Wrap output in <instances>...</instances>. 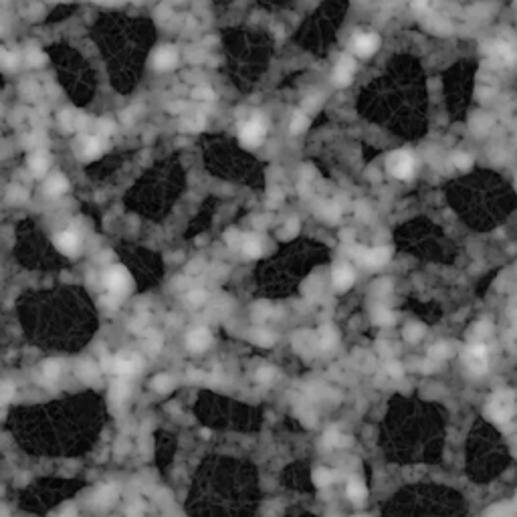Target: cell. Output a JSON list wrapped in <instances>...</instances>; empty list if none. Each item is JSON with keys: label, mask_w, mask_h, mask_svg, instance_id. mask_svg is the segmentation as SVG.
<instances>
[{"label": "cell", "mask_w": 517, "mask_h": 517, "mask_svg": "<svg viewBox=\"0 0 517 517\" xmlns=\"http://www.w3.org/2000/svg\"><path fill=\"white\" fill-rule=\"evenodd\" d=\"M154 388H156L158 392H168V390L172 388V380H170L168 376H158V378L154 380Z\"/></svg>", "instance_id": "25"}, {"label": "cell", "mask_w": 517, "mask_h": 517, "mask_svg": "<svg viewBox=\"0 0 517 517\" xmlns=\"http://www.w3.org/2000/svg\"><path fill=\"white\" fill-rule=\"evenodd\" d=\"M186 342H188V347H190V349H194V351H202V349H206L208 345L212 344V336H210V332H208V330L198 328V330H192V332L188 334Z\"/></svg>", "instance_id": "12"}, {"label": "cell", "mask_w": 517, "mask_h": 517, "mask_svg": "<svg viewBox=\"0 0 517 517\" xmlns=\"http://www.w3.org/2000/svg\"><path fill=\"white\" fill-rule=\"evenodd\" d=\"M467 366L475 374H481V372L487 370V349L481 344L469 347V351H467Z\"/></svg>", "instance_id": "8"}, {"label": "cell", "mask_w": 517, "mask_h": 517, "mask_svg": "<svg viewBox=\"0 0 517 517\" xmlns=\"http://www.w3.org/2000/svg\"><path fill=\"white\" fill-rule=\"evenodd\" d=\"M29 166H31V170L35 174H45L47 172V168H49V158L43 154V152H35L31 158H29Z\"/></svg>", "instance_id": "18"}, {"label": "cell", "mask_w": 517, "mask_h": 517, "mask_svg": "<svg viewBox=\"0 0 517 517\" xmlns=\"http://www.w3.org/2000/svg\"><path fill=\"white\" fill-rule=\"evenodd\" d=\"M55 247L65 255H75L79 249V238L73 230H63L55 236Z\"/></svg>", "instance_id": "11"}, {"label": "cell", "mask_w": 517, "mask_h": 517, "mask_svg": "<svg viewBox=\"0 0 517 517\" xmlns=\"http://www.w3.org/2000/svg\"><path fill=\"white\" fill-rule=\"evenodd\" d=\"M412 6H414L416 10H422V8L428 6V0H412Z\"/></svg>", "instance_id": "33"}, {"label": "cell", "mask_w": 517, "mask_h": 517, "mask_svg": "<svg viewBox=\"0 0 517 517\" xmlns=\"http://www.w3.org/2000/svg\"><path fill=\"white\" fill-rule=\"evenodd\" d=\"M267 135V123L261 115H253L251 119H247L242 125H240V142L247 146V148H255V146H261L263 140Z\"/></svg>", "instance_id": "1"}, {"label": "cell", "mask_w": 517, "mask_h": 517, "mask_svg": "<svg viewBox=\"0 0 517 517\" xmlns=\"http://www.w3.org/2000/svg\"><path fill=\"white\" fill-rule=\"evenodd\" d=\"M349 49L362 59L372 57L380 49V37L376 33H358L351 37Z\"/></svg>", "instance_id": "3"}, {"label": "cell", "mask_w": 517, "mask_h": 517, "mask_svg": "<svg viewBox=\"0 0 517 517\" xmlns=\"http://www.w3.org/2000/svg\"><path fill=\"white\" fill-rule=\"evenodd\" d=\"M101 150H103V146H101L99 138H89L83 146V156L87 160H95L97 156H101Z\"/></svg>", "instance_id": "19"}, {"label": "cell", "mask_w": 517, "mask_h": 517, "mask_svg": "<svg viewBox=\"0 0 517 517\" xmlns=\"http://www.w3.org/2000/svg\"><path fill=\"white\" fill-rule=\"evenodd\" d=\"M489 414L493 416V420L497 422H505L511 418V412H513V400L509 394H497L493 396V400L489 402Z\"/></svg>", "instance_id": "5"}, {"label": "cell", "mask_w": 517, "mask_h": 517, "mask_svg": "<svg viewBox=\"0 0 517 517\" xmlns=\"http://www.w3.org/2000/svg\"><path fill=\"white\" fill-rule=\"evenodd\" d=\"M176 63H178V51L170 45L158 49L156 55H154V67L158 71H170V69H174Z\"/></svg>", "instance_id": "9"}, {"label": "cell", "mask_w": 517, "mask_h": 517, "mask_svg": "<svg viewBox=\"0 0 517 517\" xmlns=\"http://www.w3.org/2000/svg\"><path fill=\"white\" fill-rule=\"evenodd\" d=\"M323 441H325V445H330V447H344L342 443H347V439H344L338 430H330V432L323 437Z\"/></svg>", "instance_id": "22"}, {"label": "cell", "mask_w": 517, "mask_h": 517, "mask_svg": "<svg viewBox=\"0 0 517 517\" xmlns=\"http://www.w3.org/2000/svg\"><path fill=\"white\" fill-rule=\"evenodd\" d=\"M336 340H338V336H336V332L332 330V328H325V330H321V345L323 347H330V345L336 344Z\"/></svg>", "instance_id": "24"}, {"label": "cell", "mask_w": 517, "mask_h": 517, "mask_svg": "<svg viewBox=\"0 0 517 517\" xmlns=\"http://www.w3.org/2000/svg\"><path fill=\"white\" fill-rule=\"evenodd\" d=\"M353 73H356L353 59L345 55V57L340 59V63H338V65H336V69H334V83H336L338 87H345V85H349V83H351V79H353Z\"/></svg>", "instance_id": "7"}, {"label": "cell", "mask_w": 517, "mask_h": 517, "mask_svg": "<svg viewBox=\"0 0 517 517\" xmlns=\"http://www.w3.org/2000/svg\"><path fill=\"white\" fill-rule=\"evenodd\" d=\"M129 285H131V277L123 267H112L105 273V287L114 295H125Z\"/></svg>", "instance_id": "4"}, {"label": "cell", "mask_w": 517, "mask_h": 517, "mask_svg": "<svg viewBox=\"0 0 517 517\" xmlns=\"http://www.w3.org/2000/svg\"><path fill=\"white\" fill-rule=\"evenodd\" d=\"M390 249H386V247H380V249H370V251H364V255L360 257L362 259V263L366 265V267H382V265H386L388 261H390Z\"/></svg>", "instance_id": "10"}, {"label": "cell", "mask_w": 517, "mask_h": 517, "mask_svg": "<svg viewBox=\"0 0 517 517\" xmlns=\"http://www.w3.org/2000/svg\"><path fill=\"white\" fill-rule=\"evenodd\" d=\"M273 376H275V370H261V372H259V378L265 380V382H267L269 378H273Z\"/></svg>", "instance_id": "32"}, {"label": "cell", "mask_w": 517, "mask_h": 517, "mask_svg": "<svg viewBox=\"0 0 517 517\" xmlns=\"http://www.w3.org/2000/svg\"><path fill=\"white\" fill-rule=\"evenodd\" d=\"M114 370L121 376H129V374H135L140 370V360L135 356H123V358H117L114 360Z\"/></svg>", "instance_id": "14"}, {"label": "cell", "mask_w": 517, "mask_h": 517, "mask_svg": "<svg viewBox=\"0 0 517 517\" xmlns=\"http://www.w3.org/2000/svg\"><path fill=\"white\" fill-rule=\"evenodd\" d=\"M386 370H388V372H390V374H394V376H398V374H400V372H402V370H400V366H398V364H396V362H390V364H388V366H386Z\"/></svg>", "instance_id": "31"}, {"label": "cell", "mask_w": 517, "mask_h": 517, "mask_svg": "<svg viewBox=\"0 0 517 517\" xmlns=\"http://www.w3.org/2000/svg\"><path fill=\"white\" fill-rule=\"evenodd\" d=\"M297 229H299L297 221H289V223H287V232H289V234H295V232H297Z\"/></svg>", "instance_id": "35"}, {"label": "cell", "mask_w": 517, "mask_h": 517, "mask_svg": "<svg viewBox=\"0 0 517 517\" xmlns=\"http://www.w3.org/2000/svg\"><path fill=\"white\" fill-rule=\"evenodd\" d=\"M29 61H31V63H33V65H41V63H43V61H45V57H43V55H41V53H37V51H33V53H31V55H29Z\"/></svg>", "instance_id": "30"}, {"label": "cell", "mask_w": 517, "mask_h": 517, "mask_svg": "<svg viewBox=\"0 0 517 517\" xmlns=\"http://www.w3.org/2000/svg\"><path fill=\"white\" fill-rule=\"evenodd\" d=\"M447 353V349H445V345H434V349H432V356H437V358H441V356H445Z\"/></svg>", "instance_id": "34"}, {"label": "cell", "mask_w": 517, "mask_h": 517, "mask_svg": "<svg viewBox=\"0 0 517 517\" xmlns=\"http://www.w3.org/2000/svg\"><path fill=\"white\" fill-rule=\"evenodd\" d=\"M453 162H455V166L460 168V170H469V168H471V164H473L471 156H467V154H457V156L453 158Z\"/></svg>", "instance_id": "26"}, {"label": "cell", "mask_w": 517, "mask_h": 517, "mask_svg": "<svg viewBox=\"0 0 517 517\" xmlns=\"http://www.w3.org/2000/svg\"><path fill=\"white\" fill-rule=\"evenodd\" d=\"M59 374V364L55 360H51V362H45V376L51 380V378H55Z\"/></svg>", "instance_id": "28"}, {"label": "cell", "mask_w": 517, "mask_h": 517, "mask_svg": "<svg viewBox=\"0 0 517 517\" xmlns=\"http://www.w3.org/2000/svg\"><path fill=\"white\" fill-rule=\"evenodd\" d=\"M347 497L353 501V503H362L366 497H368V489H366V485L364 483H360V481H349L347 483Z\"/></svg>", "instance_id": "17"}, {"label": "cell", "mask_w": 517, "mask_h": 517, "mask_svg": "<svg viewBox=\"0 0 517 517\" xmlns=\"http://www.w3.org/2000/svg\"><path fill=\"white\" fill-rule=\"evenodd\" d=\"M420 336H422V328H420V325H408V328H406V332H404V338H406V340H410V342L418 340Z\"/></svg>", "instance_id": "27"}, {"label": "cell", "mask_w": 517, "mask_h": 517, "mask_svg": "<svg viewBox=\"0 0 517 517\" xmlns=\"http://www.w3.org/2000/svg\"><path fill=\"white\" fill-rule=\"evenodd\" d=\"M67 186H69L67 178H65V176H61V174H55V176H51V178L47 180V184H45V192H47V194H51V196H59V194H63V192L67 190Z\"/></svg>", "instance_id": "16"}, {"label": "cell", "mask_w": 517, "mask_h": 517, "mask_svg": "<svg viewBox=\"0 0 517 517\" xmlns=\"http://www.w3.org/2000/svg\"><path fill=\"white\" fill-rule=\"evenodd\" d=\"M332 481H334V475H332V471H330V469L319 467V469H315V471H313V483H315L317 487H328Z\"/></svg>", "instance_id": "20"}, {"label": "cell", "mask_w": 517, "mask_h": 517, "mask_svg": "<svg viewBox=\"0 0 517 517\" xmlns=\"http://www.w3.org/2000/svg\"><path fill=\"white\" fill-rule=\"evenodd\" d=\"M61 517H77V515H75V511H65Z\"/></svg>", "instance_id": "37"}, {"label": "cell", "mask_w": 517, "mask_h": 517, "mask_svg": "<svg viewBox=\"0 0 517 517\" xmlns=\"http://www.w3.org/2000/svg\"><path fill=\"white\" fill-rule=\"evenodd\" d=\"M240 249H242V253L249 255V257H259L261 251H263V244H261L259 236H255V234H244L242 240H240Z\"/></svg>", "instance_id": "15"}, {"label": "cell", "mask_w": 517, "mask_h": 517, "mask_svg": "<svg viewBox=\"0 0 517 517\" xmlns=\"http://www.w3.org/2000/svg\"><path fill=\"white\" fill-rule=\"evenodd\" d=\"M388 172L392 174L394 178L398 180H408L412 174H414V158L404 152V150H398L394 152L390 158H388V164H386Z\"/></svg>", "instance_id": "2"}, {"label": "cell", "mask_w": 517, "mask_h": 517, "mask_svg": "<svg viewBox=\"0 0 517 517\" xmlns=\"http://www.w3.org/2000/svg\"><path fill=\"white\" fill-rule=\"evenodd\" d=\"M353 283V271L349 265H338L334 269V285L340 291H345V289L351 287Z\"/></svg>", "instance_id": "13"}, {"label": "cell", "mask_w": 517, "mask_h": 517, "mask_svg": "<svg viewBox=\"0 0 517 517\" xmlns=\"http://www.w3.org/2000/svg\"><path fill=\"white\" fill-rule=\"evenodd\" d=\"M374 321L380 325H390V323H394V313L388 309H378V313L374 315Z\"/></svg>", "instance_id": "23"}, {"label": "cell", "mask_w": 517, "mask_h": 517, "mask_svg": "<svg viewBox=\"0 0 517 517\" xmlns=\"http://www.w3.org/2000/svg\"><path fill=\"white\" fill-rule=\"evenodd\" d=\"M257 342H261V344H271V342H273V338H269V336H263V334H259V336H257Z\"/></svg>", "instance_id": "36"}, {"label": "cell", "mask_w": 517, "mask_h": 517, "mask_svg": "<svg viewBox=\"0 0 517 517\" xmlns=\"http://www.w3.org/2000/svg\"><path fill=\"white\" fill-rule=\"evenodd\" d=\"M491 55L497 59L501 65L505 67H511L517 63V45H513L511 41H495L493 47H491Z\"/></svg>", "instance_id": "6"}, {"label": "cell", "mask_w": 517, "mask_h": 517, "mask_svg": "<svg viewBox=\"0 0 517 517\" xmlns=\"http://www.w3.org/2000/svg\"><path fill=\"white\" fill-rule=\"evenodd\" d=\"M307 125H309V117H307V114L297 112V114L293 115L289 127H291V133H301L303 129H307Z\"/></svg>", "instance_id": "21"}, {"label": "cell", "mask_w": 517, "mask_h": 517, "mask_svg": "<svg viewBox=\"0 0 517 517\" xmlns=\"http://www.w3.org/2000/svg\"><path fill=\"white\" fill-rule=\"evenodd\" d=\"M194 97H198V99H212V91L210 89H196Z\"/></svg>", "instance_id": "29"}]
</instances>
